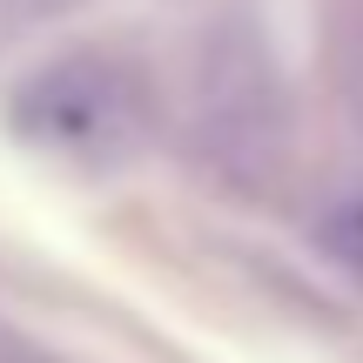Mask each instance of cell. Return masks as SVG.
Listing matches in <instances>:
<instances>
[{"instance_id": "3957f363", "label": "cell", "mask_w": 363, "mask_h": 363, "mask_svg": "<svg viewBox=\"0 0 363 363\" xmlns=\"http://www.w3.org/2000/svg\"><path fill=\"white\" fill-rule=\"evenodd\" d=\"M21 7H67V0H21Z\"/></svg>"}, {"instance_id": "6da1fadb", "label": "cell", "mask_w": 363, "mask_h": 363, "mask_svg": "<svg viewBox=\"0 0 363 363\" xmlns=\"http://www.w3.org/2000/svg\"><path fill=\"white\" fill-rule=\"evenodd\" d=\"M13 128H21V142L61 162L115 169L148 135V88L135 67L108 61V54H67L13 94Z\"/></svg>"}, {"instance_id": "7a4b0ae2", "label": "cell", "mask_w": 363, "mask_h": 363, "mask_svg": "<svg viewBox=\"0 0 363 363\" xmlns=\"http://www.w3.org/2000/svg\"><path fill=\"white\" fill-rule=\"evenodd\" d=\"M323 242L337 249V256L350 262V269H363V195H357V202H343L337 216H330V229H323Z\"/></svg>"}]
</instances>
